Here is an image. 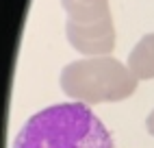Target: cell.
I'll return each mask as SVG.
<instances>
[{"label":"cell","mask_w":154,"mask_h":148,"mask_svg":"<svg viewBox=\"0 0 154 148\" xmlns=\"http://www.w3.org/2000/svg\"><path fill=\"white\" fill-rule=\"evenodd\" d=\"M13 148H113V140L89 105L74 100L33 113Z\"/></svg>","instance_id":"obj_1"},{"label":"cell","mask_w":154,"mask_h":148,"mask_svg":"<svg viewBox=\"0 0 154 148\" xmlns=\"http://www.w3.org/2000/svg\"><path fill=\"white\" fill-rule=\"evenodd\" d=\"M61 89L76 102H119L132 96L139 79L115 57H89L61 70Z\"/></svg>","instance_id":"obj_2"},{"label":"cell","mask_w":154,"mask_h":148,"mask_svg":"<svg viewBox=\"0 0 154 148\" xmlns=\"http://www.w3.org/2000/svg\"><path fill=\"white\" fill-rule=\"evenodd\" d=\"M72 48L87 57H106L115 48V28L109 0H61Z\"/></svg>","instance_id":"obj_3"},{"label":"cell","mask_w":154,"mask_h":148,"mask_svg":"<svg viewBox=\"0 0 154 148\" xmlns=\"http://www.w3.org/2000/svg\"><path fill=\"white\" fill-rule=\"evenodd\" d=\"M146 129H148V133L154 137V109H152V113L148 115V120H146Z\"/></svg>","instance_id":"obj_5"},{"label":"cell","mask_w":154,"mask_h":148,"mask_svg":"<svg viewBox=\"0 0 154 148\" xmlns=\"http://www.w3.org/2000/svg\"><path fill=\"white\" fill-rule=\"evenodd\" d=\"M128 70L139 81L154 79V33L141 37L128 55Z\"/></svg>","instance_id":"obj_4"}]
</instances>
